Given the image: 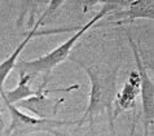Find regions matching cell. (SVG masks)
Here are the masks:
<instances>
[{
    "mask_svg": "<svg viewBox=\"0 0 154 136\" xmlns=\"http://www.w3.org/2000/svg\"><path fill=\"white\" fill-rule=\"evenodd\" d=\"M127 4H128V2H118V0H115V2H105L102 4L101 9L98 11L84 26H80L74 35L71 38H69L66 42H63V43L60 44L57 48H54L53 51H51L49 53H47L39 58L30 60V61H25V60L17 61L16 65H14V69L18 70V73L31 74L34 76L38 75V74H44L45 78H48L51 71L69 57V54L72 51V48L75 47L76 42H78L89 29L96 26V23L98 21H101L104 17L109 16L110 13H113L115 11L122 9L123 7H127Z\"/></svg>",
    "mask_w": 154,
    "mask_h": 136,
    "instance_id": "cell-1",
    "label": "cell"
},
{
    "mask_svg": "<svg viewBox=\"0 0 154 136\" xmlns=\"http://www.w3.org/2000/svg\"><path fill=\"white\" fill-rule=\"evenodd\" d=\"M91 88H89L88 105L80 119L76 121V126H82L85 121L91 122L93 126V119L98 114L108 113L110 118V130L114 136V119L113 109L114 100L117 96V76L118 69H100L98 66H85Z\"/></svg>",
    "mask_w": 154,
    "mask_h": 136,
    "instance_id": "cell-2",
    "label": "cell"
},
{
    "mask_svg": "<svg viewBox=\"0 0 154 136\" xmlns=\"http://www.w3.org/2000/svg\"><path fill=\"white\" fill-rule=\"evenodd\" d=\"M11 113V126L4 136H27L35 132H48L54 136H62L56 130L62 126H75L76 121H58V119H40L22 113L14 105L4 101Z\"/></svg>",
    "mask_w": 154,
    "mask_h": 136,
    "instance_id": "cell-3",
    "label": "cell"
},
{
    "mask_svg": "<svg viewBox=\"0 0 154 136\" xmlns=\"http://www.w3.org/2000/svg\"><path fill=\"white\" fill-rule=\"evenodd\" d=\"M128 43H130L132 53H134L136 71H137L140 78V95L144 116V136H149V132H150L149 128H150V126H153L154 122V82L143 62L139 45L135 43V40L130 35H128Z\"/></svg>",
    "mask_w": 154,
    "mask_h": 136,
    "instance_id": "cell-4",
    "label": "cell"
},
{
    "mask_svg": "<svg viewBox=\"0 0 154 136\" xmlns=\"http://www.w3.org/2000/svg\"><path fill=\"white\" fill-rule=\"evenodd\" d=\"M78 88H79V84H74V86H70L66 88H52V90L44 88L40 93L20 101L14 106L17 109H26L32 116H35V118L53 119V117L58 112V108L65 100L62 97H60V99H49L48 95L53 92H71L74 90H78Z\"/></svg>",
    "mask_w": 154,
    "mask_h": 136,
    "instance_id": "cell-5",
    "label": "cell"
},
{
    "mask_svg": "<svg viewBox=\"0 0 154 136\" xmlns=\"http://www.w3.org/2000/svg\"><path fill=\"white\" fill-rule=\"evenodd\" d=\"M62 4H63L62 0H60V2H49V7L47 8V11L40 16V18L36 21V23L34 25V27L26 34V35H25L22 42H21V43L17 45V48L13 51V52H12V54H9V56L5 58V60L0 63V92L4 91V83H5V79L8 78V75L12 73V70L14 69L16 62L18 61V57H20V54L22 53V51L25 49V47L27 45V43L32 39L34 36L43 35V34H44L43 31H39L40 25L44 22V20L47 18V17L52 14L60 5H62Z\"/></svg>",
    "mask_w": 154,
    "mask_h": 136,
    "instance_id": "cell-6",
    "label": "cell"
},
{
    "mask_svg": "<svg viewBox=\"0 0 154 136\" xmlns=\"http://www.w3.org/2000/svg\"><path fill=\"white\" fill-rule=\"evenodd\" d=\"M140 95V78L137 71L134 70L130 73L127 82L119 92H117L114 100V109H113V119H115L119 113L131 110L135 108L136 99Z\"/></svg>",
    "mask_w": 154,
    "mask_h": 136,
    "instance_id": "cell-7",
    "label": "cell"
},
{
    "mask_svg": "<svg viewBox=\"0 0 154 136\" xmlns=\"http://www.w3.org/2000/svg\"><path fill=\"white\" fill-rule=\"evenodd\" d=\"M109 18L117 21V23L134 22L140 18L154 20V2L153 0H134L128 2L127 9H119L109 14Z\"/></svg>",
    "mask_w": 154,
    "mask_h": 136,
    "instance_id": "cell-8",
    "label": "cell"
},
{
    "mask_svg": "<svg viewBox=\"0 0 154 136\" xmlns=\"http://www.w3.org/2000/svg\"><path fill=\"white\" fill-rule=\"evenodd\" d=\"M18 75H20V80H18V84L16 86V88H13V90H11V91L0 92L3 100L8 101V103L12 105H16L17 103H20V101L40 93L45 88V84L48 83V79H44V82L40 84V87L38 88V90H31L30 83H31L34 75L26 74V73H18Z\"/></svg>",
    "mask_w": 154,
    "mask_h": 136,
    "instance_id": "cell-9",
    "label": "cell"
},
{
    "mask_svg": "<svg viewBox=\"0 0 154 136\" xmlns=\"http://www.w3.org/2000/svg\"><path fill=\"white\" fill-rule=\"evenodd\" d=\"M136 125H137V117L134 118L131 125V130H130V136H135V131H136Z\"/></svg>",
    "mask_w": 154,
    "mask_h": 136,
    "instance_id": "cell-10",
    "label": "cell"
},
{
    "mask_svg": "<svg viewBox=\"0 0 154 136\" xmlns=\"http://www.w3.org/2000/svg\"><path fill=\"white\" fill-rule=\"evenodd\" d=\"M3 128H4V118L2 114V109H0V131H3Z\"/></svg>",
    "mask_w": 154,
    "mask_h": 136,
    "instance_id": "cell-11",
    "label": "cell"
}]
</instances>
